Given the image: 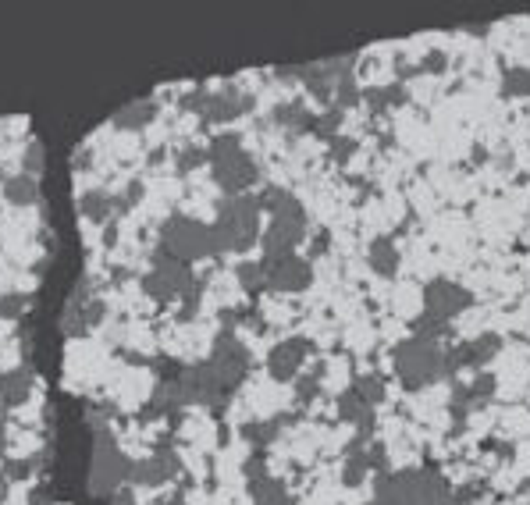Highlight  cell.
I'll return each instance as SVG.
<instances>
[{"instance_id": "6da1fadb", "label": "cell", "mask_w": 530, "mask_h": 505, "mask_svg": "<svg viewBox=\"0 0 530 505\" xmlns=\"http://www.w3.org/2000/svg\"><path fill=\"white\" fill-rule=\"evenodd\" d=\"M260 210H267V232H260V249H264V264L285 260L296 253V246L306 235V210L299 207V200L278 185H267L264 193L257 196Z\"/></svg>"}, {"instance_id": "7a4b0ae2", "label": "cell", "mask_w": 530, "mask_h": 505, "mask_svg": "<svg viewBox=\"0 0 530 505\" xmlns=\"http://www.w3.org/2000/svg\"><path fill=\"white\" fill-rule=\"evenodd\" d=\"M260 203L257 196H225L214 214V242L217 253H246L260 242Z\"/></svg>"}, {"instance_id": "3957f363", "label": "cell", "mask_w": 530, "mask_h": 505, "mask_svg": "<svg viewBox=\"0 0 530 505\" xmlns=\"http://www.w3.org/2000/svg\"><path fill=\"white\" fill-rule=\"evenodd\" d=\"M207 164H210V175H214V182L221 185V193L225 196H246L260 178L257 161L249 157L246 146H242L239 136H232V132H217V136L210 139Z\"/></svg>"}, {"instance_id": "277c9868", "label": "cell", "mask_w": 530, "mask_h": 505, "mask_svg": "<svg viewBox=\"0 0 530 505\" xmlns=\"http://www.w3.org/2000/svg\"><path fill=\"white\" fill-rule=\"evenodd\" d=\"M157 257L178 260V264H200L207 257H217V242L207 221H196L189 214H175L161 225L157 235Z\"/></svg>"}, {"instance_id": "5b68a950", "label": "cell", "mask_w": 530, "mask_h": 505, "mask_svg": "<svg viewBox=\"0 0 530 505\" xmlns=\"http://www.w3.org/2000/svg\"><path fill=\"white\" fill-rule=\"evenodd\" d=\"M470 303H474V299H470V292H466L463 285H456V281H449V278L427 281L424 317L413 324V335L434 338V342H438V335H445V331H449L452 317H459V313H463Z\"/></svg>"}, {"instance_id": "8992f818", "label": "cell", "mask_w": 530, "mask_h": 505, "mask_svg": "<svg viewBox=\"0 0 530 505\" xmlns=\"http://www.w3.org/2000/svg\"><path fill=\"white\" fill-rule=\"evenodd\" d=\"M378 505H459L442 477L424 470L392 473L378 484Z\"/></svg>"}, {"instance_id": "52a82bcc", "label": "cell", "mask_w": 530, "mask_h": 505, "mask_svg": "<svg viewBox=\"0 0 530 505\" xmlns=\"http://www.w3.org/2000/svg\"><path fill=\"white\" fill-rule=\"evenodd\" d=\"M395 374L406 388H424L445 374V349H438L434 338L410 335L402 345H395Z\"/></svg>"}, {"instance_id": "ba28073f", "label": "cell", "mask_w": 530, "mask_h": 505, "mask_svg": "<svg viewBox=\"0 0 530 505\" xmlns=\"http://www.w3.org/2000/svg\"><path fill=\"white\" fill-rule=\"evenodd\" d=\"M143 292L153 303L171 306V303H200V281L185 264L168 257H157L153 267L143 274Z\"/></svg>"}, {"instance_id": "9c48e42d", "label": "cell", "mask_w": 530, "mask_h": 505, "mask_svg": "<svg viewBox=\"0 0 530 505\" xmlns=\"http://www.w3.org/2000/svg\"><path fill=\"white\" fill-rule=\"evenodd\" d=\"M182 107L200 114V125L207 129V125H228V121L253 111V97H249L246 89L228 82V86H217V89H200V93H193Z\"/></svg>"}, {"instance_id": "30bf717a", "label": "cell", "mask_w": 530, "mask_h": 505, "mask_svg": "<svg viewBox=\"0 0 530 505\" xmlns=\"http://www.w3.org/2000/svg\"><path fill=\"white\" fill-rule=\"evenodd\" d=\"M132 477V463L129 456L118 449V441L111 438L107 431L97 434L93 441V466H89V491L93 495H107L111 498L114 491L125 488V481Z\"/></svg>"}, {"instance_id": "8fae6325", "label": "cell", "mask_w": 530, "mask_h": 505, "mask_svg": "<svg viewBox=\"0 0 530 505\" xmlns=\"http://www.w3.org/2000/svg\"><path fill=\"white\" fill-rule=\"evenodd\" d=\"M203 363L214 370V377L228 388V392H235L239 381L246 377V370H249V353H246V345H239V338H232L228 331H221L217 342H214V349H210V356Z\"/></svg>"}, {"instance_id": "7c38bea8", "label": "cell", "mask_w": 530, "mask_h": 505, "mask_svg": "<svg viewBox=\"0 0 530 505\" xmlns=\"http://www.w3.org/2000/svg\"><path fill=\"white\" fill-rule=\"evenodd\" d=\"M178 470H182V459H178V452L171 449L168 441H161V449H153V456L132 463L129 481L139 484V488H161V484H168Z\"/></svg>"}, {"instance_id": "4fadbf2b", "label": "cell", "mask_w": 530, "mask_h": 505, "mask_svg": "<svg viewBox=\"0 0 530 505\" xmlns=\"http://www.w3.org/2000/svg\"><path fill=\"white\" fill-rule=\"evenodd\" d=\"M306 360H310V342L306 338H285L267 353V374L285 385V381H296L303 374Z\"/></svg>"}, {"instance_id": "5bb4252c", "label": "cell", "mask_w": 530, "mask_h": 505, "mask_svg": "<svg viewBox=\"0 0 530 505\" xmlns=\"http://www.w3.org/2000/svg\"><path fill=\"white\" fill-rule=\"evenodd\" d=\"M502 349L498 335H481L474 342H463L456 349L445 353V374H459V370H481L488 360H495V353Z\"/></svg>"}, {"instance_id": "9a60e30c", "label": "cell", "mask_w": 530, "mask_h": 505, "mask_svg": "<svg viewBox=\"0 0 530 505\" xmlns=\"http://www.w3.org/2000/svg\"><path fill=\"white\" fill-rule=\"evenodd\" d=\"M267 271V289L271 292H303L310 281H314V267L310 260L303 257H285V260H274V264H264Z\"/></svg>"}, {"instance_id": "2e32d148", "label": "cell", "mask_w": 530, "mask_h": 505, "mask_svg": "<svg viewBox=\"0 0 530 505\" xmlns=\"http://www.w3.org/2000/svg\"><path fill=\"white\" fill-rule=\"evenodd\" d=\"M33 388H36V377L29 367H15L8 374H0V406L18 409L22 402H29Z\"/></svg>"}, {"instance_id": "e0dca14e", "label": "cell", "mask_w": 530, "mask_h": 505, "mask_svg": "<svg viewBox=\"0 0 530 505\" xmlns=\"http://www.w3.org/2000/svg\"><path fill=\"white\" fill-rule=\"evenodd\" d=\"M338 417L346 420V424H353L356 431H360V438H367V434L374 431V406H367L353 388L338 395Z\"/></svg>"}, {"instance_id": "ac0fdd59", "label": "cell", "mask_w": 530, "mask_h": 505, "mask_svg": "<svg viewBox=\"0 0 530 505\" xmlns=\"http://www.w3.org/2000/svg\"><path fill=\"white\" fill-rule=\"evenodd\" d=\"M249 498H253V505H296L289 488H285L278 477H267V473H260V477L249 481Z\"/></svg>"}, {"instance_id": "d6986e66", "label": "cell", "mask_w": 530, "mask_h": 505, "mask_svg": "<svg viewBox=\"0 0 530 505\" xmlns=\"http://www.w3.org/2000/svg\"><path fill=\"white\" fill-rule=\"evenodd\" d=\"M292 420H296L292 413H278V417L260 420V424H246V427H242V438H246L249 445H257V452H260L264 445H271V441L278 438V434H282Z\"/></svg>"}, {"instance_id": "ffe728a7", "label": "cell", "mask_w": 530, "mask_h": 505, "mask_svg": "<svg viewBox=\"0 0 530 505\" xmlns=\"http://www.w3.org/2000/svg\"><path fill=\"white\" fill-rule=\"evenodd\" d=\"M153 118H157V104L153 100H136V104H125L114 114V125L125 132H139L146 125H153Z\"/></svg>"}, {"instance_id": "44dd1931", "label": "cell", "mask_w": 530, "mask_h": 505, "mask_svg": "<svg viewBox=\"0 0 530 505\" xmlns=\"http://www.w3.org/2000/svg\"><path fill=\"white\" fill-rule=\"evenodd\" d=\"M4 200L15 203V207H33V203H40V182L22 171V175L4 182Z\"/></svg>"}, {"instance_id": "7402d4cb", "label": "cell", "mask_w": 530, "mask_h": 505, "mask_svg": "<svg viewBox=\"0 0 530 505\" xmlns=\"http://www.w3.org/2000/svg\"><path fill=\"white\" fill-rule=\"evenodd\" d=\"M370 267L381 274V278H392L399 271V249H395L392 239H378L370 246Z\"/></svg>"}, {"instance_id": "603a6c76", "label": "cell", "mask_w": 530, "mask_h": 505, "mask_svg": "<svg viewBox=\"0 0 530 505\" xmlns=\"http://www.w3.org/2000/svg\"><path fill=\"white\" fill-rule=\"evenodd\" d=\"M274 118L282 121V125H289L292 132H306L317 125V114L306 104H282L278 111H274Z\"/></svg>"}, {"instance_id": "cb8c5ba5", "label": "cell", "mask_w": 530, "mask_h": 505, "mask_svg": "<svg viewBox=\"0 0 530 505\" xmlns=\"http://www.w3.org/2000/svg\"><path fill=\"white\" fill-rule=\"evenodd\" d=\"M235 278H239V285L249 292V296H260V292H267L264 260H246V264H239V267H235Z\"/></svg>"}, {"instance_id": "d4e9b609", "label": "cell", "mask_w": 530, "mask_h": 505, "mask_svg": "<svg viewBox=\"0 0 530 505\" xmlns=\"http://www.w3.org/2000/svg\"><path fill=\"white\" fill-rule=\"evenodd\" d=\"M367 104L374 114H381L395 104H406V89H402V82H392V86H381V89H367Z\"/></svg>"}, {"instance_id": "484cf974", "label": "cell", "mask_w": 530, "mask_h": 505, "mask_svg": "<svg viewBox=\"0 0 530 505\" xmlns=\"http://www.w3.org/2000/svg\"><path fill=\"white\" fill-rule=\"evenodd\" d=\"M353 392L360 395L367 406H378L381 399H385V377L381 374H363L353 381Z\"/></svg>"}, {"instance_id": "4316f807", "label": "cell", "mask_w": 530, "mask_h": 505, "mask_svg": "<svg viewBox=\"0 0 530 505\" xmlns=\"http://www.w3.org/2000/svg\"><path fill=\"white\" fill-rule=\"evenodd\" d=\"M502 97H530V68H506L502 72Z\"/></svg>"}, {"instance_id": "83f0119b", "label": "cell", "mask_w": 530, "mask_h": 505, "mask_svg": "<svg viewBox=\"0 0 530 505\" xmlns=\"http://www.w3.org/2000/svg\"><path fill=\"white\" fill-rule=\"evenodd\" d=\"M178 171H182V175H185V171H193V168H200V164H207V146H203V150H200V146H185V150H178Z\"/></svg>"}, {"instance_id": "f1b7e54d", "label": "cell", "mask_w": 530, "mask_h": 505, "mask_svg": "<svg viewBox=\"0 0 530 505\" xmlns=\"http://www.w3.org/2000/svg\"><path fill=\"white\" fill-rule=\"evenodd\" d=\"M317 385H321V374H306V377H296V399L299 402H314L317 399Z\"/></svg>"}, {"instance_id": "f546056e", "label": "cell", "mask_w": 530, "mask_h": 505, "mask_svg": "<svg viewBox=\"0 0 530 505\" xmlns=\"http://www.w3.org/2000/svg\"><path fill=\"white\" fill-rule=\"evenodd\" d=\"M449 68V57L442 50H427V57L420 61V72H431V75H442Z\"/></svg>"}, {"instance_id": "4dcf8cb0", "label": "cell", "mask_w": 530, "mask_h": 505, "mask_svg": "<svg viewBox=\"0 0 530 505\" xmlns=\"http://www.w3.org/2000/svg\"><path fill=\"white\" fill-rule=\"evenodd\" d=\"M36 171H43V150L33 143L29 150H25V175H33V178H36Z\"/></svg>"}, {"instance_id": "1f68e13d", "label": "cell", "mask_w": 530, "mask_h": 505, "mask_svg": "<svg viewBox=\"0 0 530 505\" xmlns=\"http://www.w3.org/2000/svg\"><path fill=\"white\" fill-rule=\"evenodd\" d=\"M349 153H353V139H346V136H335V139H331V157H335L338 164H346Z\"/></svg>"}, {"instance_id": "d6a6232c", "label": "cell", "mask_w": 530, "mask_h": 505, "mask_svg": "<svg viewBox=\"0 0 530 505\" xmlns=\"http://www.w3.org/2000/svg\"><path fill=\"white\" fill-rule=\"evenodd\" d=\"M22 310H25V296H4L0 299V313H4V317H18Z\"/></svg>"}, {"instance_id": "836d02e7", "label": "cell", "mask_w": 530, "mask_h": 505, "mask_svg": "<svg viewBox=\"0 0 530 505\" xmlns=\"http://www.w3.org/2000/svg\"><path fill=\"white\" fill-rule=\"evenodd\" d=\"M111 505H139V498H136V491H132V488H121V491H114V495H111Z\"/></svg>"}, {"instance_id": "e575fe53", "label": "cell", "mask_w": 530, "mask_h": 505, "mask_svg": "<svg viewBox=\"0 0 530 505\" xmlns=\"http://www.w3.org/2000/svg\"><path fill=\"white\" fill-rule=\"evenodd\" d=\"M8 491H11V481H8V477H4V473H0V502L8 498Z\"/></svg>"}, {"instance_id": "d590c367", "label": "cell", "mask_w": 530, "mask_h": 505, "mask_svg": "<svg viewBox=\"0 0 530 505\" xmlns=\"http://www.w3.org/2000/svg\"><path fill=\"white\" fill-rule=\"evenodd\" d=\"M4 452H8V427L0 424V456H4Z\"/></svg>"}, {"instance_id": "8d00e7d4", "label": "cell", "mask_w": 530, "mask_h": 505, "mask_svg": "<svg viewBox=\"0 0 530 505\" xmlns=\"http://www.w3.org/2000/svg\"><path fill=\"white\" fill-rule=\"evenodd\" d=\"M161 505H185V495H182V491H175V495H171V498H164Z\"/></svg>"}]
</instances>
